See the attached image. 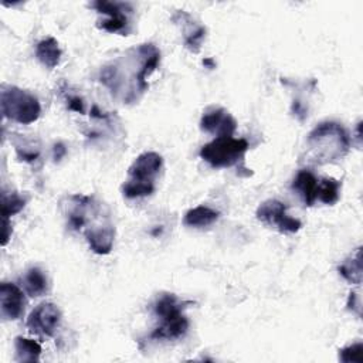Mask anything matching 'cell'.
I'll use <instances>...</instances> for the list:
<instances>
[{
    "label": "cell",
    "instance_id": "1",
    "mask_svg": "<svg viewBox=\"0 0 363 363\" xmlns=\"http://www.w3.org/2000/svg\"><path fill=\"white\" fill-rule=\"evenodd\" d=\"M160 62V51L150 43L139 44L105 64L99 81L113 98L123 104L136 102L149 88L147 78Z\"/></svg>",
    "mask_w": 363,
    "mask_h": 363
},
{
    "label": "cell",
    "instance_id": "2",
    "mask_svg": "<svg viewBox=\"0 0 363 363\" xmlns=\"http://www.w3.org/2000/svg\"><path fill=\"white\" fill-rule=\"evenodd\" d=\"M306 145L311 160L316 164H326L337 162L347 155L350 138L340 123L325 121L309 132Z\"/></svg>",
    "mask_w": 363,
    "mask_h": 363
},
{
    "label": "cell",
    "instance_id": "3",
    "mask_svg": "<svg viewBox=\"0 0 363 363\" xmlns=\"http://www.w3.org/2000/svg\"><path fill=\"white\" fill-rule=\"evenodd\" d=\"M163 169V157L156 152L140 153L128 169L129 179L122 186L126 199H138L150 196L156 186V177Z\"/></svg>",
    "mask_w": 363,
    "mask_h": 363
},
{
    "label": "cell",
    "instance_id": "4",
    "mask_svg": "<svg viewBox=\"0 0 363 363\" xmlns=\"http://www.w3.org/2000/svg\"><path fill=\"white\" fill-rule=\"evenodd\" d=\"M155 313L160 323L150 333L155 340H176L186 335L189 320L183 313V306L173 294H163L155 302Z\"/></svg>",
    "mask_w": 363,
    "mask_h": 363
},
{
    "label": "cell",
    "instance_id": "5",
    "mask_svg": "<svg viewBox=\"0 0 363 363\" xmlns=\"http://www.w3.org/2000/svg\"><path fill=\"white\" fill-rule=\"evenodd\" d=\"M1 113L14 122L28 125L38 119L41 106L38 99L30 92L17 86H3L0 92Z\"/></svg>",
    "mask_w": 363,
    "mask_h": 363
},
{
    "label": "cell",
    "instance_id": "6",
    "mask_svg": "<svg viewBox=\"0 0 363 363\" xmlns=\"http://www.w3.org/2000/svg\"><path fill=\"white\" fill-rule=\"evenodd\" d=\"M250 145L245 139L223 136L216 138L200 149V157L213 167H231L238 164Z\"/></svg>",
    "mask_w": 363,
    "mask_h": 363
},
{
    "label": "cell",
    "instance_id": "7",
    "mask_svg": "<svg viewBox=\"0 0 363 363\" xmlns=\"http://www.w3.org/2000/svg\"><path fill=\"white\" fill-rule=\"evenodd\" d=\"M99 14L105 16V18L98 20V28L108 33H121L122 35H128L129 33V14L133 13V7L126 1H106L98 0L91 4Z\"/></svg>",
    "mask_w": 363,
    "mask_h": 363
},
{
    "label": "cell",
    "instance_id": "8",
    "mask_svg": "<svg viewBox=\"0 0 363 363\" xmlns=\"http://www.w3.org/2000/svg\"><path fill=\"white\" fill-rule=\"evenodd\" d=\"M257 218L262 223H265L269 227L277 228L279 233H296L301 230L302 223L295 218L288 216L286 213V206L275 199L265 200L264 203L259 204L255 213Z\"/></svg>",
    "mask_w": 363,
    "mask_h": 363
},
{
    "label": "cell",
    "instance_id": "9",
    "mask_svg": "<svg viewBox=\"0 0 363 363\" xmlns=\"http://www.w3.org/2000/svg\"><path fill=\"white\" fill-rule=\"evenodd\" d=\"M61 322V312L52 302L37 305L27 318V328L31 333L51 337Z\"/></svg>",
    "mask_w": 363,
    "mask_h": 363
},
{
    "label": "cell",
    "instance_id": "10",
    "mask_svg": "<svg viewBox=\"0 0 363 363\" xmlns=\"http://www.w3.org/2000/svg\"><path fill=\"white\" fill-rule=\"evenodd\" d=\"M200 129L216 138L233 136L237 129V121L224 108H211L200 119Z\"/></svg>",
    "mask_w": 363,
    "mask_h": 363
},
{
    "label": "cell",
    "instance_id": "11",
    "mask_svg": "<svg viewBox=\"0 0 363 363\" xmlns=\"http://www.w3.org/2000/svg\"><path fill=\"white\" fill-rule=\"evenodd\" d=\"M85 240L89 248L98 255H106L111 252L115 240V227L106 218L101 223L92 224L84 231Z\"/></svg>",
    "mask_w": 363,
    "mask_h": 363
},
{
    "label": "cell",
    "instance_id": "12",
    "mask_svg": "<svg viewBox=\"0 0 363 363\" xmlns=\"http://www.w3.org/2000/svg\"><path fill=\"white\" fill-rule=\"evenodd\" d=\"M26 296L24 292L11 282L0 285V309L1 316L9 320H16L24 313Z\"/></svg>",
    "mask_w": 363,
    "mask_h": 363
},
{
    "label": "cell",
    "instance_id": "13",
    "mask_svg": "<svg viewBox=\"0 0 363 363\" xmlns=\"http://www.w3.org/2000/svg\"><path fill=\"white\" fill-rule=\"evenodd\" d=\"M318 187L319 180L311 170H299L292 182V189L303 200L305 206H313L318 200Z\"/></svg>",
    "mask_w": 363,
    "mask_h": 363
},
{
    "label": "cell",
    "instance_id": "14",
    "mask_svg": "<svg viewBox=\"0 0 363 363\" xmlns=\"http://www.w3.org/2000/svg\"><path fill=\"white\" fill-rule=\"evenodd\" d=\"M172 20L176 23V24H180L183 26V33H184V45L191 51V52H199L200 51V47H201V43L206 37V28L203 26H199L196 24V21L191 18L190 14H187L186 17V23L187 26L184 24L182 16H180V10L172 17Z\"/></svg>",
    "mask_w": 363,
    "mask_h": 363
},
{
    "label": "cell",
    "instance_id": "15",
    "mask_svg": "<svg viewBox=\"0 0 363 363\" xmlns=\"http://www.w3.org/2000/svg\"><path fill=\"white\" fill-rule=\"evenodd\" d=\"M62 51L60 48V44L55 38L48 37L41 40L35 47V57L37 60L47 68H55L60 64Z\"/></svg>",
    "mask_w": 363,
    "mask_h": 363
},
{
    "label": "cell",
    "instance_id": "16",
    "mask_svg": "<svg viewBox=\"0 0 363 363\" xmlns=\"http://www.w3.org/2000/svg\"><path fill=\"white\" fill-rule=\"evenodd\" d=\"M220 217V213L208 206H197L190 208L183 218V224L193 228H203L216 223Z\"/></svg>",
    "mask_w": 363,
    "mask_h": 363
},
{
    "label": "cell",
    "instance_id": "17",
    "mask_svg": "<svg viewBox=\"0 0 363 363\" xmlns=\"http://www.w3.org/2000/svg\"><path fill=\"white\" fill-rule=\"evenodd\" d=\"M23 286L30 296L33 298L41 296L48 292L47 275L38 267H31L26 271L23 277Z\"/></svg>",
    "mask_w": 363,
    "mask_h": 363
},
{
    "label": "cell",
    "instance_id": "18",
    "mask_svg": "<svg viewBox=\"0 0 363 363\" xmlns=\"http://www.w3.org/2000/svg\"><path fill=\"white\" fill-rule=\"evenodd\" d=\"M14 350H16V360L21 363H34L40 360L41 346L33 339H27L23 336H17L14 339Z\"/></svg>",
    "mask_w": 363,
    "mask_h": 363
},
{
    "label": "cell",
    "instance_id": "19",
    "mask_svg": "<svg viewBox=\"0 0 363 363\" xmlns=\"http://www.w3.org/2000/svg\"><path fill=\"white\" fill-rule=\"evenodd\" d=\"M339 274L350 284L359 285L362 282V252L360 247L356 248L354 254L346 258L337 268Z\"/></svg>",
    "mask_w": 363,
    "mask_h": 363
},
{
    "label": "cell",
    "instance_id": "20",
    "mask_svg": "<svg viewBox=\"0 0 363 363\" xmlns=\"http://www.w3.org/2000/svg\"><path fill=\"white\" fill-rule=\"evenodd\" d=\"M340 196V182L332 177H326L319 180L318 187V200L325 204H335Z\"/></svg>",
    "mask_w": 363,
    "mask_h": 363
},
{
    "label": "cell",
    "instance_id": "21",
    "mask_svg": "<svg viewBox=\"0 0 363 363\" xmlns=\"http://www.w3.org/2000/svg\"><path fill=\"white\" fill-rule=\"evenodd\" d=\"M26 206V200L17 194V193H1V216L6 218H10V216H14L20 213Z\"/></svg>",
    "mask_w": 363,
    "mask_h": 363
},
{
    "label": "cell",
    "instance_id": "22",
    "mask_svg": "<svg viewBox=\"0 0 363 363\" xmlns=\"http://www.w3.org/2000/svg\"><path fill=\"white\" fill-rule=\"evenodd\" d=\"M339 359H340V362H345V363H350V362L362 363L363 362V345L359 342V343H353V345H349V346L340 349Z\"/></svg>",
    "mask_w": 363,
    "mask_h": 363
},
{
    "label": "cell",
    "instance_id": "23",
    "mask_svg": "<svg viewBox=\"0 0 363 363\" xmlns=\"http://www.w3.org/2000/svg\"><path fill=\"white\" fill-rule=\"evenodd\" d=\"M68 109L79 112V113H85L84 101L79 96H69L68 98Z\"/></svg>",
    "mask_w": 363,
    "mask_h": 363
},
{
    "label": "cell",
    "instance_id": "24",
    "mask_svg": "<svg viewBox=\"0 0 363 363\" xmlns=\"http://www.w3.org/2000/svg\"><path fill=\"white\" fill-rule=\"evenodd\" d=\"M347 308L353 312H356L357 316H360V299H359V295L356 292H350L349 295V299H347Z\"/></svg>",
    "mask_w": 363,
    "mask_h": 363
},
{
    "label": "cell",
    "instance_id": "25",
    "mask_svg": "<svg viewBox=\"0 0 363 363\" xmlns=\"http://www.w3.org/2000/svg\"><path fill=\"white\" fill-rule=\"evenodd\" d=\"M11 237V224L10 220L3 217V231H1V245L4 247Z\"/></svg>",
    "mask_w": 363,
    "mask_h": 363
},
{
    "label": "cell",
    "instance_id": "26",
    "mask_svg": "<svg viewBox=\"0 0 363 363\" xmlns=\"http://www.w3.org/2000/svg\"><path fill=\"white\" fill-rule=\"evenodd\" d=\"M65 153H67V149L64 147L62 143H57V145L54 146V159H55V160H60Z\"/></svg>",
    "mask_w": 363,
    "mask_h": 363
},
{
    "label": "cell",
    "instance_id": "27",
    "mask_svg": "<svg viewBox=\"0 0 363 363\" xmlns=\"http://www.w3.org/2000/svg\"><path fill=\"white\" fill-rule=\"evenodd\" d=\"M203 64H204V65H207L208 68H214V65H216V64H214V61H213L211 58H206V60L203 61Z\"/></svg>",
    "mask_w": 363,
    "mask_h": 363
}]
</instances>
